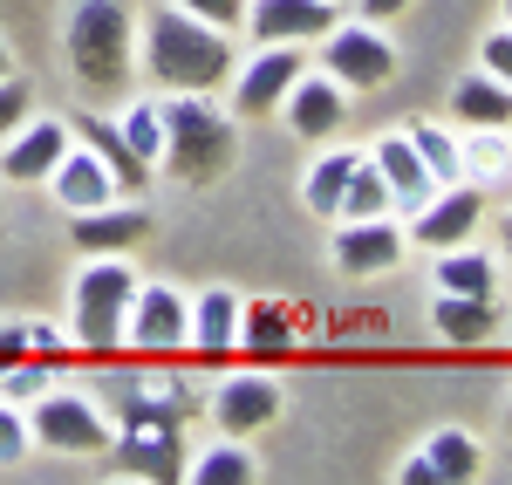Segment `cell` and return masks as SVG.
<instances>
[{"label":"cell","mask_w":512,"mask_h":485,"mask_svg":"<svg viewBox=\"0 0 512 485\" xmlns=\"http://www.w3.org/2000/svg\"><path fill=\"white\" fill-rule=\"evenodd\" d=\"M280 110H287V130H294V137H308V144H335L342 123H349V89H342L335 76L301 69L294 89L280 96Z\"/></svg>","instance_id":"cell-12"},{"label":"cell","mask_w":512,"mask_h":485,"mask_svg":"<svg viewBox=\"0 0 512 485\" xmlns=\"http://www.w3.org/2000/svg\"><path fill=\"white\" fill-rule=\"evenodd\" d=\"M110 458L130 479H185V424H123Z\"/></svg>","instance_id":"cell-13"},{"label":"cell","mask_w":512,"mask_h":485,"mask_svg":"<svg viewBox=\"0 0 512 485\" xmlns=\"http://www.w3.org/2000/svg\"><path fill=\"white\" fill-rule=\"evenodd\" d=\"M506 260H512V212H506Z\"/></svg>","instance_id":"cell-42"},{"label":"cell","mask_w":512,"mask_h":485,"mask_svg":"<svg viewBox=\"0 0 512 485\" xmlns=\"http://www.w3.org/2000/svg\"><path fill=\"white\" fill-rule=\"evenodd\" d=\"M144 233H151V212L137 199H110V205H96V212H76L69 219V240L82 253H130Z\"/></svg>","instance_id":"cell-19"},{"label":"cell","mask_w":512,"mask_h":485,"mask_svg":"<svg viewBox=\"0 0 512 485\" xmlns=\"http://www.w3.org/2000/svg\"><path fill=\"white\" fill-rule=\"evenodd\" d=\"M28 349H35V356H48V363H62V356H69L62 328H48V322H28Z\"/></svg>","instance_id":"cell-37"},{"label":"cell","mask_w":512,"mask_h":485,"mask_svg":"<svg viewBox=\"0 0 512 485\" xmlns=\"http://www.w3.org/2000/svg\"><path fill=\"white\" fill-rule=\"evenodd\" d=\"M403 226H396L390 212H376V219H335V240H328V260L349 274V281H369V274H390L403 267Z\"/></svg>","instance_id":"cell-10"},{"label":"cell","mask_w":512,"mask_h":485,"mask_svg":"<svg viewBox=\"0 0 512 485\" xmlns=\"http://www.w3.org/2000/svg\"><path fill=\"white\" fill-rule=\"evenodd\" d=\"M431 328L451 349H485L499 335V301H472V294H437L431 301Z\"/></svg>","instance_id":"cell-21"},{"label":"cell","mask_w":512,"mask_h":485,"mask_svg":"<svg viewBox=\"0 0 512 485\" xmlns=\"http://www.w3.org/2000/svg\"><path fill=\"white\" fill-rule=\"evenodd\" d=\"M137 55H144V76L164 82L171 96H212L239 62V48H233L226 28H205L192 14H178L171 0L144 7V41H137Z\"/></svg>","instance_id":"cell-1"},{"label":"cell","mask_w":512,"mask_h":485,"mask_svg":"<svg viewBox=\"0 0 512 485\" xmlns=\"http://www.w3.org/2000/svg\"><path fill=\"white\" fill-rule=\"evenodd\" d=\"M369 164L383 171V185H390V212H417V205L437 192V178L424 171V158H417V144L403 137V130H390V137H376V151H369Z\"/></svg>","instance_id":"cell-20"},{"label":"cell","mask_w":512,"mask_h":485,"mask_svg":"<svg viewBox=\"0 0 512 485\" xmlns=\"http://www.w3.org/2000/svg\"><path fill=\"white\" fill-rule=\"evenodd\" d=\"M28 431H35V451H55V458H103L117 424L96 390H62L48 383L35 404H28Z\"/></svg>","instance_id":"cell-5"},{"label":"cell","mask_w":512,"mask_h":485,"mask_svg":"<svg viewBox=\"0 0 512 485\" xmlns=\"http://www.w3.org/2000/svg\"><path fill=\"white\" fill-rule=\"evenodd\" d=\"M185 322H192V301L178 287L137 281L130 315H123V349H137V356H178L185 349Z\"/></svg>","instance_id":"cell-8"},{"label":"cell","mask_w":512,"mask_h":485,"mask_svg":"<svg viewBox=\"0 0 512 485\" xmlns=\"http://www.w3.org/2000/svg\"><path fill=\"white\" fill-rule=\"evenodd\" d=\"M41 185H48V199L62 205L69 219H76V212H96V205H110V199H123V192H117V178H110V164L96 158L89 144H76V137H69L62 164H55V171H48Z\"/></svg>","instance_id":"cell-15"},{"label":"cell","mask_w":512,"mask_h":485,"mask_svg":"<svg viewBox=\"0 0 512 485\" xmlns=\"http://www.w3.org/2000/svg\"><path fill=\"white\" fill-rule=\"evenodd\" d=\"M478 219H485V192H478L472 178H458V185H437L431 199L410 212L403 240H410V246H431V253H444V246H465V240H472Z\"/></svg>","instance_id":"cell-9"},{"label":"cell","mask_w":512,"mask_h":485,"mask_svg":"<svg viewBox=\"0 0 512 485\" xmlns=\"http://www.w3.org/2000/svg\"><path fill=\"white\" fill-rule=\"evenodd\" d=\"M130 294H137V274H130V253H89L76 274V301H69V322H76V342L89 356H117L123 349V315H130Z\"/></svg>","instance_id":"cell-4"},{"label":"cell","mask_w":512,"mask_h":485,"mask_svg":"<svg viewBox=\"0 0 512 485\" xmlns=\"http://www.w3.org/2000/svg\"><path fill=\"white\" fill-rule=\"evenodd\" d=\"M506 28H512V0H506Z\"/></svg>","instance_id":"cell-43"},{"label":"cell","mask_w":512,"mask_h":485,"mask_svg":"<svg viewBox=\"0 0 512 485\" xmlns=\"http://www.w3.org/2000/svg\"><path fill=\"white\" fill-rule=\"evenodd\" d=\"M287 404V390H280L267 369H233L219 390H212V424H219V438H253V431H267Z\"/></svg>","instance_id":"cell-11"},{"label":"cell","mask_w":512,"mask_h":485,"mask_svg":"<svg viewBox=\"0 0 512 485\" xmlns=\"http://www.w3.org/2000/svg\"><path fill=\"white\" fill-rule=\"evenodd\" d=\"M424 465H431L437 485H472L485 472V451H478L472 431H431L424 438Z\"/></svg>","instance_id":"cell-24"},{"label":"cell","mask_w":512,"mask_h":485,"mask_svg":"<svg viewBox=\"0 0 512 485\" xmlns=\"http://www.w3.org/2000/svg\"><path fill=\"white\" fill-rule=\"evenodd\" d=\"M451 117L465 123V130H512V89L499 76L472 69V76L451 82Z\"/></svg>","instance_id":"cell-22"},{"label":"cell","mask_w":512,"mask_h":485,"mask_svg":"<svg viewBox=\"0 0 512 485\" xmlns=\"http://www.w3.org/2000/svg\"><path fill=\"white\" fill-rule=\"evenodd\" d=\"M28 451H35V431H28V410L0 397V472H7V465H21Z\"/></svg>","instance_id":"cell-32"},{"label":"cell","mask_w":512,"mask_h":485,"mask_svg":"<svg viewBox=\"0 0 512 485\" xmlns=\"http://www.w3.org/2000/svg\"><path fill=\"white\" fill-rule=\"evenodd\" d=\"M62 48H69V76L89 96H123V82L137 76V14L123 0H76Z\"/></svg>","instance_id":"cell-2"},{"label":"cell","mask_w":512,"mask_h":485,"mask_svg":"<svg viewBox=\"0 0 512 485\" xmlns=\"http://www.w3.org/2000/svg\"><path fill=\"white\" fill-rule=\"evenodd\" d=\"M362 151H349V144H328L315 164H308V185H301V205L315 212V219H335V205H342V185H349V171Z\"/></svg>","instance_id":"cell-25"},{"label":"cell","mask_w":512,"mask_h":485,"mask_svg":"<svg viewBox=\"0 0 512 485\" xmlns=\"http://www.w3.org/2000/svg\"><path fill=\"white\" fill-rule=\"evenodd\" d=\"M0 76H14V55H7V41H0Z\"/></svg>","instance_id":"cell-41"},{"label":"cell","mask_w":512,"mask_h":485,"mask_svg":"<svg viewBox=\"0 0 512 485\" xmlns=\"http://www.w3.org/2000/svg\"><path fill=\"white\" fill-rule=\"evenodd\" d=\"M239 328H246V301H239L233 287H205L192 301V322H185V349L205 356V363H233Z\"/></svg>","instance_id":"cell-16"},{"label":"cell","mask_w":512,"mask_h":485,"mask_svg":"<svg viewBox=\"0 0 512 485\" xmlns=\"http://www.w3.org/2000/svg\"><path fill=\"white\" fill-rule=\"evenodd\" d=\"M335 21H342L335 0H246V21H239V28L253 41H294V48H308V41H321Z\"/></svg>","instance_id":"cell-14"},{"label":"cell","mask_w":512,"mask_h":485,"mask_svg":"<svg viewBox=\"0 0 512 485\" xmlns=\"http://www.w3.org/2000/svg\"><path fill=\"white\" fill-rule=\"evenodd\" d=\"M171 7L205 21V28H226V35H239V21H246V0H171Z\"/></svg>","instance_id":"cell-35"},{"label":"cell","mask_w":512,"mask_h":485,"mask_svg":"<svg viewBox=\"0 0 512 485\" xmlns=\"http://www.w3.org/2000/svg\"><path fill=\"white\" fill-rule=\"evenodd\" d=\"M403 7H410V0H355L362 21H390V14H403Z\"/></svg>","instance_id":"cell-40"},{"label":"cell","mask_w":512,"mask_h":485,"mask_svg":"<svg viewBox=\"0 0 512 485\" xmlns=\"http://www.w3.org/2000/svg\"><path fill=\"white\" fill-rule=\"evenodd\" d=\"M48 383H55V363H41L35 349H28L21 363H7V369H0V397H7V404H21V410L35 404Z\"/></svg>","instance_id":"cell-31"},{"label":"cell","mask_w":512,"mask_h":485,"mask_svg":"<svg viewBox=\"0 0 512 485\" xmlns=\"http://www.w3.org/2000/svg\"><path fill=\"white\" fill-rule=\"evenodd\" d=\"M403 137L417 144V158H424V171H431L437 185H458V178H465V151H458V137H451L444 123L410 117V130H403Z\"/></svg>","instance_id":"cell-27"},{"label":"cell","mask_w":512,"mask_h":485,"mask_svg":"<svg viewBox=\"0 0 512 485\" xmlns=\"http://www.w3.org/2000/svg\"><path fill=\"white\" fill-rule=\"evenodd\" d=\"M376 212H390V185H383V171L369 164V151L355 158L349 185H342V205H335V219H376Z\"/></svg>","instance_id":"cell-29"},{"label":"cell","mask_w":512,"mask_h":485,"mask_svg":"<svg viewBox=\"0 0 512 485\" xmlns=\"http://www.w3.org/2000/svg\"><path fill=\"white\" fill-rule=\"evenodd\" d=\"M396 485H437V479H431V465H424V451H417V458H403V465H396Z\"/></svg>","instance_id":"cell-39"},{"label":"cell","mask_w":512,"mask_h":485,"mask_svg":"<svg viewBox=\"0 0 512 485\" xmlns=\"http://www.w3.org/2000/svg\"><path fill=\"white\" fill-rule=\"evenodd\" d=\"M69 137H76V144H89L96 158L110 164V178H117V192H123V199H144V185H151V164H144L137 151H130V144H123L117 117L76 110V117H69Z\"/></svg>","instance_id":"cell-18"},{"label":"cell","mask_w":512,"mask_h":485,"mask_svg":"<svg viewBox=\"0 0 512 485\" xmlns=\"http://www.w3.org/2000/svg\"><path fill=\"white\" fill-rule=\"evenodd\" d=\"M117 130H123V144H130L137 158L151 164V171H158V158H164V103H151V96H137V103H123Z\"/></svg>","instance_id":"cell-28"},{"label":"cell","mask_w":512,"mask_h":485,"mask_svg":"<svg viewBox=\"0 0 512 485\" xmlns=\"http://www.w3.org/2000/svg\"><path fill=\"white\" fill-rule=\"evenodd\" d=\"M321 69L342 82L349 96L362 89H383L396 76V41L376 28V21H335L328 35H321Z\"/></svg>","instance_id":"cell-6"},{"label":"cell","mask_w":512,"mask_h":485,"mask_svg":"<svg viewBox=\"0 0 512 485\" xmlns=\"http://www.w3.org/2000/svg\"><path fill=\"white\" fill-rule=\"evenodd\" d=\"M308 69V55L294 48V41H260L246 62H233V117L246 123H260V117H274L280 110V96L294 89V76Z\"/></svg>","instance_id":"cell-7"},{"label":"cell","mask_w":512,"mask_h":485,"mask_svg":"<svg viewBox=\"0 0 512 485\" xmlns=\"http://www.w3.org/2000/svg\"><path fill=\"white\" fill-rule=\"evenodd\" d=\"M164 171L185 185H219L239 164V123L212 96H171L164 103Z\"/></svg>","instance_id":"cell-3"},{"label":"cell","mask_w":512,"mask_h":485,"mask_svg":"<svg viewBox=\"0 0 512 485\" xmlns=\"http://www.w3.org/2000/svg\"><path fill=\"white\" fill-rule=\"evenodd\" d=\"M239 349H260V356H287V349H294V328L280 322V308H267V301L253 308V301H246V328H239Z\"/></svg>","instance_id":"cell-30"},{"label":"cell","mask_w":512,"mask_h":485,"mask_svg":"<svg viewBox=\"0 0 512 485\" xmlns=\"http://www.w3.org/2000/svg\"><path fill=\"white\" fill-rule=\"evenodd\" d=\"M458 151H465V178H499V171H506L512 164V151L506 144H499V130H472V144H458Z\"/></svg>","instance_id":"cell-33"},{"label":"cell","mask_w":512,"mask_h":485,"mask_svg":"<svg viewBox=\"0 0 512 485\" xmlns=\"http://www.w3.org/2000/svg\"><path fill=\"white\" fill-rule=\"evenodd\" d=\"M478 69H485V76H499L512 89V28H492V35L478 41Z\"/></svg>","instance_id":"cell-36"},{"label":"cell","mask_w":512,"mask_h":485,"mask_svg":"<svg viewBox=\"0 0 512 485\" xmlns=\"http://www.w3.org/2000/svg\"><path fill=\"white\" fill-rule=\"evenodd\" d=\"M35 110V82L28 76H0V137H14Z\"/></svg>","instance_id":"cell-34"},{"label":"cell","mask_w":512,"mask_h":485,"mask_svg":"<svg viewBox=\"0 0 512 485\" xmlns=\"http://www.w3.org/2000/svg\"><path fill=\"white\" fill-rule=\"evenodd\" d=\"M437 294H472V301H499V260L478 253L472 240L465 246H444L437 253Z\"/></svg>","instance_id":"cell-23"},{"label":"cell","mask_w":512,"mask_h":485,"mask_svg":"<svg viewBox=\"0 0 512 485\" xmlns=\"http://www.w3.org/2000/svg\"><path fill=\"white\" fill-rule=\"evenodd\" d=\"M185 479H192V485H253V479H260V465H253L246 438H219L212 451L185 458Z\"/></svg>","instance_id":"cell-26"},{"label":"cell","mask_w":512,"mask_h":485,"mask_svg":"<svg viewBox=\"0 0 512 485\" xmlns=\"http://www.w3.org/2000/svg\"><path fill=\"white\" fill-rule=\"evenodd\" d=\"M28 356V322H0V369Z\"/></svg>","instance_id":"cell-38"},{"label":"cell","mask_w":512,"mask_h":485,"mask_svg":"<svg viewBox=\"0 0 512 485\" xmlns=\"http://www.w3.org/2000/svg\"><path fill=\"white\" fill-rule=\"evenodd\" d=\"M506 349H512V335H506Z\"/></svg>","instance_id":"cell-44"},{"label":"cell","mask_w":512,"mask_h":485,"mask_svg":"<svg viewBox=\"0 0 512 485\" xmlns=\"http://www.w3.org/2000/svg\"><path fill=\"white\" fill-rule=\"evenodd\" d=\"M69 151V117H48V123H21L14 137H0V178L14 185H41Z\"/></svg>","instance_id":"cell-17"}]
</instances>
